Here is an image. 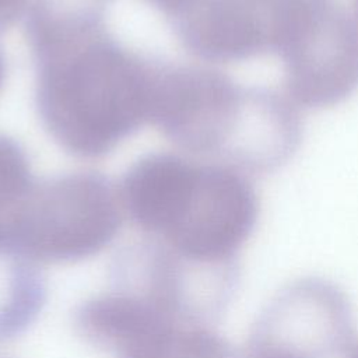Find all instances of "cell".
<instances>
[{
    "label": "cell",
    "mask_w": 358,
    "mask_h": 358,
    "mask_svg": "<svg viewBox=\"0 0 358 358\" xmlns=\"http://www.w3.org/2000/svg\"><path fill=\"white\" fill-rule=\"evenodd\" d=\"M151 84L120 52L88 48L55 67L43 106L55 133L71 148L99 152L151 110Z\"/></svg>",
    "instance_id": "obj_1"
},
{
    "label": "cell",
    "mask_w": 358,
    "mask_h": 358,
    "mask_svg": "<svg viewBox=\"0 0 358 358\" xmlns=\"http://www.w3.org/2000/svg\"><path fill=\"white\" fill-rule=\"evenodd\" d=\"M120 224L117 206L95 179H63L25 201L7 246L36 263H70L101 252Z\"/></svg>",
    "instance_id": "obj_2"
},
{
    "label": "cell",
    "mask_w": 358,
    "mask_h": 358,
    "mask_svg": "<svg viewBox=\"0 0 358 358\" xmlns=\"http://www.w3.org/2000/svg\"><path fill=\"white\" fill-rule=\"evenodd\" d=\"M278 56L294 105H336L358 87V20L336 0H303Z\"/></svg>",
    "instance_id": "obj_3"
},
{
    "label": "cell",
    "mask_w": 358,
    "mask_h": 358,
    "mask_svg": "<svg viewBox=\"0 0 358 358\" xmlns=\"http://www.w3.org/2000/svg\"><path fill=\"white\" fill-rule=\"evenodd\" d=\"M352 312L344 292L320 278L284 287L263 309L246 358H329L351 340Z\"/></svg>",
    "instance_id": "obj_4"
},
{
    "label": "cell",
    "mask_w": 358,
    "mask_h": 358,
    "mask_svg": "<svg viewBox=\"0 0 358 358\" xmlns=\"http://www.w3.org/2000/svg\"><path fill=\"white\" fill-rule=\"evenodd\" d=\"M257 197L239 172L197 168L192 194L172 228L162 236L173 253L201 263L235 262L257 218Z\"/></svg>",
    "instance_id": "obj_5"
},
{
    "label": "cell",
    "mask_w": 358,
    "mask_h": 358,
    "mask_svg": "<svg viewBox=\"0 0 358 358\" xmlns=\"http://www.w3.org/2000/svg\"><path fill=\"white\" fill-rule=\"evenodd\" d=\"M303 0H197L189 38L201 53L242 60L277 53Z\"/></svg>",
    "instance_id": "obj_6"
},
{
    "label": "cell",
    "mask_w": 358,
    "mask_h": 358,
    "mask_svg": "<svg viewBox=\"0 0 358 358\" xmlns=\"http://www.w3.org/2000/svg\"><path fill=\"white\" fill-rule=\"evenodd\" d=\"M101 348L116 358H245L208 324L182 320L137 296L112 310Z\"/></svg>",
    "instance_id": "obj_7"
},
{
    "label": "cell",
    "mask_w": 358,
    "mask_h": 358,
    "mask_svg": "<svg viewBox=\"0 0 358 358\" xmlns=\"http://www.w3.org/2000/svg\"><path fill=\"white\" fill-rule=\"evenodd\" d=\"M197 176L192 168L171 157L140 162L126 182L127 207L144 229L164 236L183 211Z\"/></svg>",
    "instance_id": "obj_8"
},
{
    "label": "cell",
    "mask_w": 358,
    "mask_h": 358,
    "mask_svg": "<svg viewBox=\"0 0 358 358\" xmlns=\"http://www.w3.org/2000/svg\"><path fill=\"white\" fill-rule=\"evenodd\" d=\"M46 301L45 278L38 263L0 246V343L21 334Z\"/></svg>",
    "instance_id": "obj_9"
},
{
    "label": "cell",
    "mask_w": 358,
    "mask_h": 358,
    "mask_svg": "<svg viewBox=\"0 0 358 358\" xmlns=\"http://www.w3.org/2000/svg\"><path fill=\"white\" fill-rule=\"evenodd\" d=\"M27 190V166L17 148L0 138V246L6 245L10 227Z\"/></svg>",
    "instance_id": "obj_10"
},
{
    "label": "cell",
    "mask_w": 358,
    "mask_h": 358,
    "mask_svg": "<svg viewBox=\"0 0 358 358\" xmlns=\"http://www.w3.org/2000/svg\"><path fill=\"white\" fill-rule=\"evenodd\" d=\"M344 352V358H358V341H351Z\"/></svg>",
    "instance_id": "obj_11"
},
{
    "label": "cell",
    "mask_w": 358,
    "mask_h": 358,
    "mask_svg": "<svg viewBox=\"0 0 358 358\" xmlns=\"http://www.w3.org/2000/svg\"><path fill=\"white\" fill-rule=\"evenodd\" d=\"M15 0H0V11H3L4 8L10 7Z\"/></svg>",
    "instance_id": "obj_12"
},
{
    "label": "cell",
    "mask_w": 358,
    "mask_h": 358,
    "mask_svg": "<svg viewBox=\"0 0 358 358\" xmlns=\"http://www.w3.org/2000/svg\"><path fill=\"white\" fill-rule=\"evenodd\" d=\"M355 17L358 20V0H355Z\"/></svg>",
    "instance_id": "obj_13"
},
{
    "label": "cell",
    "mask_w": 358,
    "mask_h": 358,
    "mask_svg": "<svg viewBox=\"0 0 358 358\" xmlns=\"http://www.w3.org/2000/svg\"><path fill=\"white\" fill-rule=\"evenodd\" d=\"M161 1H175V0H161Z\"/></svg>",
    "instance_id": "obj_14"
},
{
    "label": "cell",
    "mask_w": 358,
    "mask_h": 358,
    "mask_svg": "<svg viewBox=\"0 0 358 358\" xmlns=\"http://www.w3.org/2000/svg\"><path fill=\"white\" fill-rule=\"evenodd\" d=\"M0 76H1V67H0Z\"/></svg>",
    "instance_id": "obj_15"
}]
</instances>
